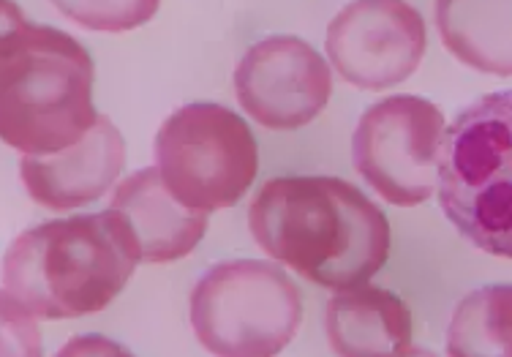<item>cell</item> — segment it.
I'll list each match as a JSON object with an SVG mask.
<instances>
[{"label": "cell", "instance_id": "6da1fadb", "mask_svg": "<svg viewBox=\"0 0 512 357\" xmlns=\"http://www.w3.org/2000/svg\"><path fill=\"white\" fill-rule=\"evenodd\" d=\"M248 227L267 257L333 292L368 284L390 257L387 216L341 178L267 180Z\"/></svg>", "mask_w": 512, "mask_h": 357}, {"label": "cell", "instance_id": "30bf717a", "mask_svg": "<svg viewBox=\"0 0 512 357\" xmlns=\"http://www.w3.org/2000/svg\"><path fill=\"white\" fill-rule=\"evenodd\" d=\"M123 164L126 142L115 123L101 115L77 145L47 156H25L20 175L41 208L74 210L104 197L120 178Z\"/></svg>", "mask_w": 512, "mask_h": 357}, {"label": "cell", "instance_id": "277c9868", "mask_svg": "<svg viewBox=\"0 0 512 357\" xmlns=\"http://www.w3.org/2000/svg\"><path fill=\"white\" fill-rule=\"evenodd\" d=\"M439 202L463 240L512 259V90L474 101L447 129Z\"/></svg>", "mask_w": 512, "mask_h": 357}, {"label": "cell", "instance_id": "7a4b0ae2", "mask_svg": "<svg viewBox=\"0 0 512 357\" xmlns=\"http://www.w3.org/2000/svg\"><path fill=\"white\" fill-rule=\"evenodd\" d=\"M142 262L120 210L44 221L25 229L3 259V319L33 325L96 314L118 298Z\"/></svg>", "mask_w": 512, "mask_h": 357}, {"label": "cell", "instance_id": "4fadbf2b", "mask_svg": "<svg viewBox=\"0 0 512 357\" xmlns=\"http://www.w3.org/2000/svg\"><path fill=\"white\" fill-rule=\"evenodd\" d=\"M436 28L463 66L512 77V0H436Z\"/></svg>", "mask_w": 512, "mask_h": 357}, {"label": "cell", "instance_id": "9a60e30c", "mask_svg": "<svg viewBox=\"0 0 512 357\" xmlns=\"http://www.w3.org/2000/svg\"><path fill=\"white\" fill-rule=\"evenodd\" d=\"M52 6L85 30L126 33L153 20L161 0H50Z\"/></svg>", "mask_w": 512, "mask_h": 357}, {"label": "cell", "instance_id": "3957f363", "mask_svg": "<svg viewBox=\"0 0 512 357\" xmlns=\"http://www.w3.org/2000/svg\"><path fill=\"white\" fill-rule=\"evenodd\" d=\"M93 58L74 36L3 0L0 39V137L25 156L77 145L99 112L93 107Z\"/></svg>", "mask_w": 512, "mask_h": 357}, {"label": "cell", "instance_id": "52a82bcc", "mask_svg": "<svg viewBox=\"0 0 512 357\" xmlns=\"http://www.w3.org/2000/svg\"><path fill=\"white\" fill-rule=\"evenodd\" d=\"M447 134L442 110L420 96H390L363 112L352 139L355 169L390 205L417 208L434 197Z\"/></svg>", "mask_w": 512, "mask_h": 357}, {"label": "cell", "instance_id": "ba28073f", "mask_svg": "<svg viewBox=\"0 0 512 357\" xmlns=\"http://www.w3.org/2000/svg\"><path fill=\"white\" fill-rule=\"evenodd\" d=\"M325 47L349 85L387 90L417 71L428 33L423 14L404 0H352L330 22Z\"/></svg>", "mask_w": 512, "mask_h": 357}, {"label": "cell", "instance_id": "5b68a950", "mask_svg": "<svg viewBox=\"0 0 512 357\" xmlns=\"http://www.w3.org/2000/svg\"><path fill=\"white\" fill-rule=\"evenodd\" d=\"M188 317L213 355L270 357L284 352L303 325V295L278 265L232 259L199 278Z\"/></svg>", "mask_w": 512, "mask_h": 357}, {"label": "cell", "instance_id": "5bb4252c", "mask_svg": "<svg viewBox=\"0 0 512 357\" xmlns=\"http://www.w3.org/2000/svg\"><path fill=\"white\" fill-rule=\"evenodd\" d=\"M447 352L453 357H512V284H493L458 303Z\"/></svg>", "mask_w": 512, "mask_h": 357}, {"label": "cell", "instance_id": "9c48e42d", "mask_svg": "<svg viewBox=\"0 0 512 357\" xmlns=\"http://www.w3.org/2000/svg\"><path fill=\"white\" fill-rule=\"evenodd\" d=\"M240 107L265 129L292 131L325 110L333 74L325 58L297 36H270L254 44L235 69Z\"/></svg>", "mask_w": 512, "mask_h": 357}, {"label": "cell", "instance_id": "8992f818", "mask_svg": "<svg viewBox=\"0 0 512 357\" xmlns=\"http://www.w3.org/2000/svg\"><path fill=\"white\" fill-rule=\"evenodd\" d=\"M156 167L172 197L186 208L210 213L246 197L259 169V148L240 115L197 101L161 123Z\"/></svg>", "mask_w": 512, "mask_h": 357}, {"label": "cell", "instance_id": "7c38bea8", "mask_svg": "<svg viewBox=\"0 0 512 357\" xmlns=\"http://www.w3.org/2000/svg\"><path fill=\"white\" fill-rule=\"evenodd\" d=\"M327 338L335 355H412V314L404 300L379 287H355L327 303Z\"/></svg>", "mask_w": 512, "mask_h": 357}, {"label": "cell", "instance_id": "8fae6325", "mask_svg": "<svg viewBox=\"0 0 512 357\" xmlns=\"http://www.w3.org/2000/svg\"><path fill=\"white\" fill-rule=\"evenodd\" d=\"M109 208L120 210L134 229L145 262L188 257L205 235V210L186 208L164 186L158 167L137 169L112 194Z\"/></svg>", "mask_w": 512, "mask_h": 357}]
</instances>
